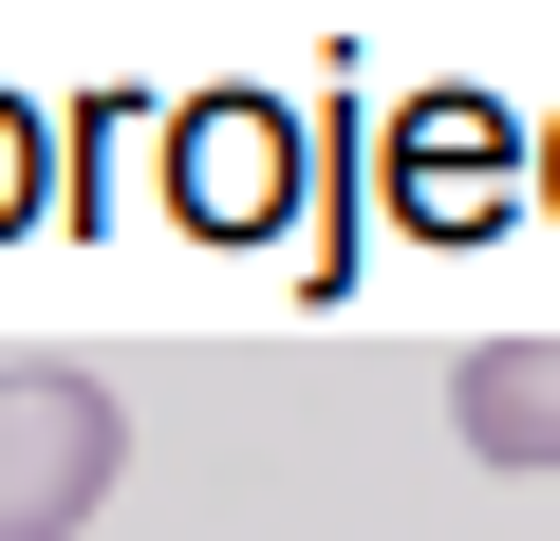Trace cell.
Wrapping results in <instances>:
<instances>
[{
    "label": "cell",
    "instance_id": "7",
    "mask_svg": "<svg viewBox=\"0 0 560 541\" xmlns=\"http://www.w3.org/2000/svg\"><path fill=\"white\" fill-rule=\"evenodd\" d=\"M541 224H560V113H541Z\"/></svg>",
    "mask_w": 560,
    "mask_h": 541
},
{
    "label": "cell",
    "instance_id": "6",
    "mask_svg": "<svg viewBox=\"0 0 560 541\" xmlns=\"http://www.w3.org/2000/svg\"><path fill=\"white\" fill-rule=\"evenodd\" d=\"M20 224H57V113L0 94V243H20Z\"/></svg>",
    "mask_w": 560,
    "mask_h": 541
},
{
    "label": "cell",
    "instance_id": "2",
    "mask_svg": "<svg viewBox=\"0 0 560 541\" xmlns=\"http://www.w3.org/2000/svg\"><path fill=\"white\" fill-rule=\"evenodd\" d=\"M300 205H318L300 94H261V75L168 94V224H187V243H300Z\"/></svg>",
    "mask_w": 560,
    "mask_h": 541
},
{
    "label": "cell",
    "instance_id": "3",
    "mask_svg": "<svg viewBox=\"0 0 560 541\" xmlns=\"http://www.w3.org/2000/svg\"><path fill=\"white\" fill-rule=\"evenodd\" d=\"M113 485H131V411L94 374L20 355V374H0V541H75Z\"/></svg>",
    "mask_w": 560,
    "mask_h": 541
},
{
    "label": "cell",
    "instance_id": "4",
    "mask_svg": "<svg viewBox=\"0 0 560 541\" xmlns=\"http://www.w3.org/2000/svg\"><path fill=\"white\" fill-rule=\"evenodd\" d=\"M168 187V113L150 94H75L57 113V224H131Z\"/></svg>",
    "mask_w": 560,
    "mask_h": 541
},
{
    "label": "cell",
    "instance_id": "1",
    "mask_svg": "<svg viewBox=\"0 0 560 541\" xmlns=\"http://www.w3.org/2000/svg\"><path fill=\"white\" fill-rule=\"evenodd\" d=\"M374 205H393L411 243H486V224H523V205H541V113H504L486 75H411V94H374Z\"/></svg>",
    "mask_w": 560,
    "mask_h": 541
},
{
    "label": "cell",
    "instance_id": "5",
    "mask_svg": "<svg viewBox=\"0 0 560 541\" xmlns=\"http://www.w3.org/2000/svg\"><path fill=\"white\" fill-rule=\"evenodd\" d=\"M448 430H467L486 467H560V337H486V355L448 374Z\"/></svg>",
    "mask_w": 560,
    "mask_h": 541
}]
</instances>
